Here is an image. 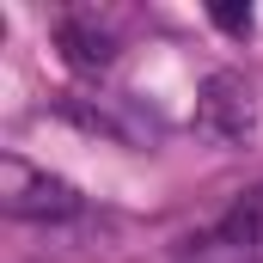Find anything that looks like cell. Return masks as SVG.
I'll return each instance as SVG.
<instances>
[{"instance_id": "4", "label": "cell", "mask_w": 263, "mask_h": 263, "mask_svg": "<svg viewBox=\"0 0 263 263\" xmlns=\"http://www.w3.org/2000/svg\"><path fill=\"white\" fill-rule=\"evenodd\" d=\"M55 43H62V55L73 67H110V55H117V43H110L98 25H86V18H62Z\"/></svg>"}, {"instance_id": "1", "label": "cell", "mask_w": 263, "mask_h": 263, "mask_svg": "<svg viewBox=\"0 0 263 263\" xmlns=\"http://www.w3.org/2000/svg\"><path fill=\"white\" fill-rule=\"evenodd\" d=\"M0 208L12 220H67L80 208V190L67 178H49V172L25 165L18 153H6L0 159Z\"/></svg>"}, {"instance_id": "2", "label": "cell", "mask_w": 263, "mask_h": 263, "mask_svg": "<svg viewBox=\"0 0 263 263\" xmlns=\"http://www.w3.org/2000/svg\"><path fill=\"white\" fill-rule=\"evenodd\" d=\"M196 123L214 141H251L257 129V92L245 73H208L196 92Z\"/></svg>"}, {"instance_id": "3", "label": "cell", "mask_w": 263, "mask_h": 263, "mask_svg": "<svg viewBox=\"0 0 263 263\" xmlns=\"http://www.w3.org/2000/svg\"><path fill=\"white\" fill-rule=\"evenodd\" d=\"M214 245H227L233 257L263 251V190H245V196L233 202V214H227L208 239H190V251H214Z\"/></svg>"}, {"instance_id": "5", "label": "cell", "mask_w": 263, "mask_h": 263, "mask_svg": "<svg viewBox=\"0 0 263 263\" xmlns=\"http://www.w3.org/2000/svg\"><path fill=\"white\" fill-rule=\"evenodd\" d=\"M214 25H220V31H251V6H245V0H220V6H214Z\"/></svg>"}]
</instances>
